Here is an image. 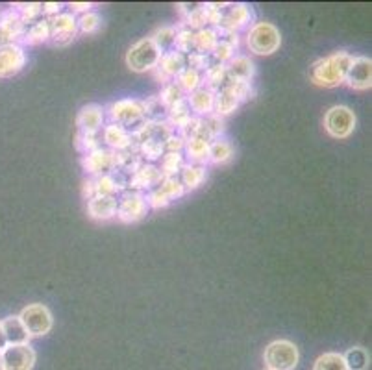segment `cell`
I'll use <instances>...</instances> for the list:
<instances>
[{
	"mask_svg": "<svg viewBox=\"0 0 372 370\" xmlns=\"http://www.w3.org/2000/svg\"><path fill=\"white\" fill-rule=\"evenodd\" d=\"M352 60H354V56H350L348 52H334L328 58L315 61L310 76H312V80L317 85L336 87V85L345 82Z\"/></svg>",
	"mask_w": 372,
	"mask_h": 370,
	"instance_id": "cell-1",
	"label": "cell"
},
{
	"mask_svg": "<svg viewBox=\"0 0 372 370\" xmlns=\"http://www.w3.org/2000/svg\"><path fill=\"white\" fill-rule=\"evenodd\" d=\"M246 45L257 56H270L280 49V30L270 23H256L246 34Z\"/></svg>",
	"mask_w": 372,
	"mask_h": 370,
	"instance_id": "cell-2",
	"label": "cell"
},
{
	"mask_svg": "<svg viewBox=\"0 0 372 370\" xmlns=\"http://www.w3.org/2000/svg\"><path fill=\"white\" fill-rule=\"evenodd\" d=\"M267 370H294L299 365V348L287 339L272 340L263 352Z\"/></svg>",
	"mask_w": 372,
	"mask_h": 370,
	"instance_id": "cell-3",
	"label": "cell"
},
{
	"mask_svg": "<svg viewBox=\"0 0 372 370\" xmlns=\"http://www.w3.org/2000/svg\"><path fill=\"white\" fill-rule=\"evenodd\" d=\"M159 60H161V52L154 45L150 37L141 39L135 45H132L126 54V65L130 71L134 73H148L158 67Z\"/></svg>",
	"mask_w": 372,
	"mask_h": 370,
	"instance_id": "cell-4",
	"label": "cell"
},
{
	"mask_svg": "<svg viewBox=\"0 0 372 370\" xmlns=\"http://www.w3.org/2000/svg\"><path fill=\"white\" fill-rule=\"evenodd\" d=\"M108 115H110V121L113 124H119V126L126 128V130H132L135 132L141 124H145L147 119H145V111H143V106L137 100H132V98H126V100H119V102H113L108 108Z\"/></svg>",
	"mask_w": 372,
	"mask_h": 370,
	"instance_id": "cell-5",
	"label": "cell"
},
{
	"mask_svg": "<svg viewBox=\"0 0 372 370\" xmlns=\"http://www.w3.org/2000/svg\"><path fill=\"white\" fill-rule=\"evenodd\" d=\"M147 196L139 191H122L121 196L117 198V219L124 224H132L137 220L145 219L148 213Z\"/></svg>",
	"mask_w": 372,
	"mask_h": 370,
	"instance_id": "cell-6",
	"label": "cell"
},
{
	"mask_svg": "<svg viewBox=\"0 0 372 370\" xmlns=\"http://www.w3.org/2000/svg\"><path fill=\"white\" fill-rule=\"evenodd\" d=\"M23 326L28 332L30 337H39V335H47L52 329V313L43 303H30L19 315Z\"/></svg>",
	"mask_w": 372,
	"mask_h": 370,
	"instance_id": "cell-7",
	"label": "cell"
},
{
	"mask_svg": "<svg viewBox=\"0 0 372 370\" xmlns=\"http://www.w3.org/2000/svg\"><path fill=\"white\" fill-rule=\"evenodd\" d=\"M324 128L332 137L336 139H347L354 132L356 115L354 111L347 106H334L329 108L324 117Z\"/></svg>",
	"mask_w": 372,
	"mask_h": 370,
	"instance_id": "cell-8",
	"label": "cell"
},
{
	"mask_svg": "<svg viewBox=\"0 0 372 370\" xmlns=\"http://www.w3.org/2000/svg\"><path fill=\"white\" fill-rule=\"evenodd\" d=\"M0 356L4 370H32L36 365V352L30 345H8Z\"/></svg>",
	"mask_w": 372,
	"mask_h": 370,
	"instance_id": "cell-9",
	"label": "cell"
},
{
	"mask_svg": "<svg viewBox=\"0 0 372 370\" xmlns=\"http://www.w3.org/2000/svg\"><path fill=\"white\" fill-rule=\"evenodd\" d=\"M82 163H84V169L89 174H97V176L110 174L111 170L117 169V154L110 148L98 146L95 150L87 152Z\"/></svg>",
	"mask_w": 372,
	"mask_h": 370,
	"instance_id": "cell-10",
	"label": "cell"
},
{
	"mask_svg": "<svg viewBox=\"0 0 372 370\" xmlns=\"http://www.w3.org/2000/svg\"><path fill=\"white\" fill-rule=\"evenodd\" d=\"M26 54L25 49L17 43H8L0 47V78H8L17 74L25 67Z\"/></svg>",
	"mask_w": 372,
	"mask_h": 370,
	"instance_id": "cell-11",
	"label": "cell"
},
{
	"mask_svg": "<svg viewBox=\"0 0 372 370\" xmlns=\"http://www.w3.org/2000/svg\"><path fill=\"white\" fill-rule=\"evenodd\" d=\"M352 89H371L372 85V61L371 58L365 56H358L352 60L350 67H348L347 78H345Z\"/></svg>",
	"mask_w": 372,
	"mask_h": 370,
	"instance_id": "cell-12",
	"label": "cell"
},
{
	"mask_svg": "<svg viewBox=\"0 0 372 370\" xmlns=\"http://www.w3.org/2000/svg\"><path fill=\"white\" fill-rule=\"evenodd\" d=\"M50 28H52L50 37L58 47H65L69 43H73L76 34H78L74 13H60L54 19H50Z\"/></svg>",
	"mask_w": 372,
	"mask_h": 370,
	"instance_id": "cell-13",
	"label": "cell"
},
{
	"mask_svg": "<svg viewBox=\"0 0 372 370\" xmlns=\"http://www.w3.org/2000/svg\"><path fill=\"white\" fill-rule=\"evenodd\" d=\"M104 108L98 104H87L80 110L76 117V126L80 128V134L86 135H97L102 126H104Z\"/></svg>",
	"mask_w": 372,
	"mask_h": 370,
	"instance_id": "cell-14",
	"label": "cell"
},
{
	"mask_svg": "<svg viewBox=\"0 0 372 370\" xmlns=\"http://www.w3.org/2000/svg\"><path fill=\"white\" fill-rule=\"evenodd\" d=\"M252 17H254V12H252L251 6H246V4H228L224 10V15H222V21H220V28L224 32L237 34L241 28L251 25Z\"/></svg>",
	"mask_w": 372,
	"mask_h": 370,
	"instance_id": "cell-15",
	"label": "cell"
},
{
	"mask_svg": "<svg viewBox=\"0 0 372 370\" xmlns=\"http://www.w3.org/2000/svg\"><path fill=\"white\" fill-rule=\"evenodd\" d=\"M163 182V174H161V170L152 163L147 165H141L139 169L135 170L134 176L130 180L128 187L130 191H139L143 193L145 189H152L156 185Z\"/></svg>",
	"mask_w": 372,
	"mask_h": 370,
	"instance_id": "cell-16",
	"label": "cell"
},
{
	"mask_svg": "<svg viewBox=\"0 0 372 370\" xmlns=\"http://www.w3.org/2000/svg\"><path fill=\"white\" fill-rule=\"evenodd\" d=\"M102 137H104L106 145L110 146V150L113 152L130 150L132 145H134L132 132H128L126 128L119 126V124H113V122H110L108 126H104Z\"/></svg>",
	"mask_w": 372,
	"mask_h": 370,
	"instance_id": "cell-17",
	"label": "cell"
},
{
	"mask_svg": "<svg viewBox=\"0 0 372 370\" xmlns=\"http://www.w3.org/2000/svg\"><path fill=\"white\" fill-rule=\"evenodd\" d=\"M87 213L95 220H110L117 217V196H93L87 202Z\"/></svg>",
	"mask_w": 372,
	"mask_h": 370,
	"instance_id": "cell-18",
	"label": "cell"
},
{
	"mask_svg": "<svg viewBox=\"0 0 372 370\" xmlns=\"http://www.w3.org/2000/svg\"><path fill=\"white\" fill-rule=\"evenodd\" d=\"M187 104H189V110L195 111L196 115L208 117L213 113V104H215V93L206 89V87H198L196 91L189 93L185 97Z\"/></svg>",
	"mask_w": 372,
	"mask_h": 370,
	"instance_id": "cell-19",
	"label": "cell"
},
{
	"mask_svg": "<svg viewBox=\"0 0 372 370\" xmlns=\"http://www.w3.org/2000/svg\"><path fill=\"white\" fill-rule=\"evenodd\" d=\"M0 326H2V332H4L8 345H28L30 335H28V332L25 329L19 316H6L4 321H0Z\"/></svg>",
	"mask_w": 372,
	"mask_h": 370,
	"instance_id": "cell-20",
	"label": "cell"
},
{
	"mask_svg": "<svg viewBox=\"0 0 372 370\" xmlns=\"http://www.w3.org/2000/svg\"><path fill=\"white\" fill-rule=\"evenodd\" d=\"M187 67V63H185V56L182 52H178V50H169V52H165L161 54V60L158 63V71L159 74H163L165 78H176L178 74L182 73L183 69Z\"/></svg>",
	"mask_w": 372,
	"mask_h": 370,
	"instance_id": "cell-21",
	"label": "cell"
},
{
	"mask_svg": "<svg viewBox=\"0 0 372 370\" xmlns=\"http://www.w3.org/2000/svg\"><path fill=\"white\" fill-rule=\"evenodd\" d=\"M226 71H228V78L239 80V82H251L254 73H256L254 63L246 56H233L232 60L228 61Z\"/></svg>",
	"mask_w": 372,
	"mask_h": 370,
	"instance_id": "cell-22",
	"label": "cell"
},
{
	"mask_svg": "<svg viewBox=\"0 0 372 370\" xmlns=\"http://www.w3.org/2000/svg\"><path fill=\"white\" fill-rule=\"evenodd\" d=\"M0 32L6 36L8 41L15 43L19 37L25 36L26 25L23 23V19L19 17V13L15 10H10L0 19Z\"/></svg>",
	"mask_w": 372,
	"mask_h": 370,
	"instance_id": "cell-23",
	"label": "cell"
},
{
	"mask_svg": "<svg viewBox=\"0 0 372 370\" xmlns=\"http://www.w3.org/2000/svg\"><path fill=\"white\" fill-rule=\"evenodd\" d=\"M239 104H241V100L237 98V95L228 87V85H224V87H220L219 91L215 93V104H213V111L215 115H230V113H233V111L237 110Z\"/></svg>",
	"mask_w": 372,
	"mask_h": 370,
	"instance_id": "cell-24",
	"label": "cell"
},
{
	"mask_svg": "<svg viewBox=\"0 0 372 370\" xmlns=\"http://www.w3.org/2000/svg\"><path fill=\"white\" fill-rule=\"evenodd\" d=\"M183 150H185V156L189 159V163L193 165L208 163L209 141L202 139V137H191V139H185Z\"/></svg>",
	"mask_w": 372,
	"mask_h": 370,
	"instance_id": "cell-25",
	"label": "cell"
},
{
	"mask_svg": "<svg viewBox=\"0 0 372 370\" xmlns=\"http://www.w3.org/2000/svg\"><path fill=\"white\" fill-rule=\"evenodd\" d=\"M182 178H180V182H182L183 189L187 191H193V189H198L202 183L206 182V178H208V170L204 165H193V163H185V167L182 169Z\"/></svg>",
	"mask_w": 372,
	"mask_h": 370,
	"instance_id": "cell-26",
	"label": "cell"
},
{
	"mask_svg": "<svg viewBox=\"0 0 372 370\" xmlns=\"http://www.w3.org/2000/svg\"><path fill=\"white\" fill-rule=\"evenodd\" d=\"M219 43V32L213 30V28H200V30L195 32V50L193 52H198V54H211Z\"/></svg>",
	"mask_w": 372,
	"mask_h": 370,
	"instance_id": "cell-27",
	"label": "cell"
},
{
	"mask_svg": "<svg viewBox=\"0 0 372 370\" xmlns=\"http://www.w3.org/2000/svg\"><path fill=\"white\" fill-rule=\"evenodd\" d=\"M52 36V28H50V19H39L34 25L25 32L23 41L28 45H39V43L49 41Z\"/></svg>",
	"mask_w": 372,
	"mask_h": 370,
	"instance_id": "cell-28",
	"label": "cell"
},
{
	"mask_svg": "<svg viewBox=\"0 0 372 370\" xmlns=\"http://www.w3.org/2000/svg\"><path fill=\"white\" fill-rule=\"evenodd\" d=\"M233 158V146L224 139H215L213 143H209L208 161L213 165L228 163Z\"/></svg>",
	"mask_w": 372,
	"mask_h": 370,
	"instance_id": "cell-29",
	"label": "cell"
},
{
	"mask_svg": "<svg viewBox=\"0 0 372 370\" xmlns=\"http://www.w3.org/2000/svg\"><path fill=\"white\" fill-rule=\"evenodd\" d=\"M185 167V158L182 156V152H167L161 158V174L163 178H176V174L182 172Z\"/></svg>",
	"mask_w": 372,
	"mask_h": 370,
	"instance_id": "cell-30",
	"label": "cell"
},
{
	"mask_svg": "<svg viewBox=\"0 0 372 370\" xmlns=\"http://www.w3.org/2000/svg\"><path fill=\"white\" fill-rule=\"evenodd\" d=\"M226 82H228V71H226V65L213 63V65L206 71L204 84H206V89H209V91L217 93L220 87H224Z\"/></svg>",
	"mask_w": 372,
	"mask_h": 370,
	"instance_id": "cell-31",
	"label": "cell"
},
{
	"mask_svg": "<svg viewBox=\"0 0 372 370\" xmlns=\"http://www.w3.org/2000/svg\"><path fill=\"white\" fill-rule=\"evenodd\" d=\"M176 34H178V30L174 28V26H163V28H159V30L156 32L150 39H152L154 45L158 47L159 52L165 54V52H169V50L174 49Z\"/></svg>",
	"mask_w": 372,
	"mask_h": 370,
	"instance_id": "cell-32",
	"label": "cell"
},
{
	"mask_svg": "<svg viewBox=\"0 0 372 370\" xmlns=\"http://www.w3.org/2000/svg\"><path fill=\"white\" fill-rule=\"evenodd\" d=\"M176 84L183 91V95H185V93L189 95V93L196 91L198 87H202V74L193 71V69L185 67L182 73L176 76Z\"/></svg>",
	"mask_w": 372,
	"mask_h": 370,
	"instance_id": "cell-33",
	"label": "cell"
},
{
	"mask_svg": "<svg viewBox=\"0 0 372 370\" xmlns=\"http://www.w3.org/2000/svg\"><path fill=\"white\" fill-rule=\"evenodd\" d=\"M345 363H347L348 370H367L369 367V352H367L365 348H361V346H354V348H350L345 356Z\"/></svg>",
	"mask_w": 372,
	"mask_h": 370,
	"instance_id": "cell-34",
	"label": "cell"
},
{
	"mask_svg": "<svg viewBox=\"0 0 372 370\" xmlns=\"http://www.w3.org/2000/svg\"><path fill=\"white\" fill-rule=\"evenodd\" d=\"M313 370H348V367L347 363H345L342 354L326 352L315 361Z\"/></svg>",
	"mask_w": 372,
	"mask_h": 370,
	"instance_id": "cell-35",
	"label": "cell"
},
{
	"mask_svg": "<svg viewBox=\"0 0 372 370\" xmlns=\"http://www.w3.org/2000/svg\"><path fill=\"white\" fill-rule=\"evenodd\" d=\"M167 117H169V122H171L174 128L182 126L183 122L193 117L191 115L189 104H187V100H185V98H182V100H178L176 104H172L171 108L167 110Z\"/></svg>",
	"mask_w": 372,
	"mask_h": 370,
	"instance_id": "cell-36",
	"label": "cell"
},
{
	"mask_svg": "<svg viewBox=\"0 0 372 370\" xmlns=\"http://www.w3.org/2000/svg\"><path fill=\"white\" fill-rule=\"evenodd\" d=\"M143 106V111H145V119L148 122H161L165 121V117H167V108H165L159 97H152L148 98L147 102H141Z\"/></svg>",
	"mask_w": 372,
	"mask_h": 370,
	"instance_id": "cell-37",
	"label": "cell"
},
{
	"mask_svg": "<svg viewBox=\"0 0 372 370\" xmlns=\"http://www.w3.org/2000/svg\"><path fill=\"white\" fill-rule=\"evenodd\" d=\"M156 189H158L159 193L163 194L169 202L178 200V198H182L183 194H185V189H183L182 182H180L178 178H163V182L159 183Z\"/></svg>",
	"mask_w": 372,
	"mask_h": 370,
	"instance_id": "cell-38",
	"label": "cell"
},
{
	"mask_svg": "<svg viewBox=\"0 0 372 370\" xmlns=\"http://www.w3.org/2000/svg\"><path fill=\"white\" fill-rule=\"evenodd\" d=\"M139 152L141 156L148 161H158V159L163 158L165 145L158 139H147L139 143Z\"/></svg>",
	"mask_w": 372,
	"mask_h": 370,
	"instance_id": "cell-39",
	"label": "cell"
},
{
	"mask_svg": "<svg viewBox=\"0 0 372 370\" xmlns=\"http://www.w3.org/2000/svg\"><path fill=\"white\" fill-rule=\"evenodd\" d=\"M174 50L182 52L183 56L191 54L195 50V32L191 28H185V30H178L176 41H174Z\"/></svg>",
	"mask_w": 372,
	"mask_h": 370,
	"instance_id": "cell-40",
	"label": "cell"
},
{
	"mask_svg": "<svg viewBox=\"0 0 372 370\" xmlns=\"http://www.w3.org/2000/svg\"><path fill=\"white\" fill-rule=\"evenodd\" d=\"M76 26L82 34H93V32L98 30L100 26V15L97 12H86L82 13L78 19H76Z\"/></svg>",
	"mask_w": 372,
	"mask_h": 370,
	"instance_id": "cell-41",
	"label": "cell"
},
{
	"mask_svg": "<svg viewBox=\"0 0 372 370\" xmlns=\"http://www.w3.org/2000/svg\"><path fill=\"white\" fill-rule=\"evenodd\" d=\"M183 97V91L178 87L176 82H169V84L165 85L163 91H161V95H159V100H161V104H163L165 108L169 110L172 104H176L178 100H182Z\"/></svg>",
	"mask_w": 372,
	"mask_h": 370,
	"instance_id": "cell-42",
	"label": "cell"
},
{
	"mask_svg": "<svg viewBox=\"0 0 372 370\" xmlns=\"http://www.w3.org/2000/svg\"><path fill=\"white\" fill-rule=\"evenodd\" d=\"M19 17L23 19V23H36L39 21V15L43 13V4H17Z\"/></svg>",
	"mask_w": 372,
	"mask_h": 370,
	"instance_id": "cell-43",
	"label": "cell"
},
{
	"mask_svg": "<svg viewBox=\"0 0 372 370\" xmlns=\"http://www.w3.org/2000/svg\"><path fill=\"white\" fill-rule=\"evenodd\" d=\"M185 63H187V67L196 71V73H200V71H208L213 63L209 61L208 54H198V52H191L189 56H185Z\"/></svg>",
	"mask_w": 372,
	"mask_h": 370,
	"instance_id": "cell-44",
	"label": "cell"
},
{
	"mask_svg": "<svg viewBox=\"0 0 372 370\" xmlns=\"http://www.w3.org/2000/svg\"><path fill=\"white\" fill-rule=\"evenodd\" d=\"M165 148L169 152H182L183 150V145H185V139H183L180 134H172L169 139L163 143Z\"/></svg>",
	"mask_w": 372,
	"mask_h": 370,
	"instance_id": "cell-45",
	"label": "cell"
},
{
	"mask_svg": "<svg viewBox=\"0 0 372 370\" xmlns=\"http://www.w3.org/2000/svg\"><path fill=\"white\" fill-rule=\"evenodd\" d=\"M61 8H63V4H56V2L43 4V13L45 15H60Z\"/></svg>",
	"mask_w": 372,
	"mask_h": 370,
	"instance_id": "cell-46",
	"label": "cell"
},
{
	"mask_svg": "<svg viewBox=\"0 0 372 370\" xmlns=\"http://www.w3.org/2000/svg\"><path fill=\"white\" fill-rule=\"evenodd\" d=\"M91 8H93V4H86V2H84V4H76V2L71 4V10H73V12L86 13V12H91Z\"/></svg>",
	"mask_w": 372,
	"mask_h": 370,
	"instance_id": "cell-47",
	"label": "cell"
},
{
	"mask_svg": "<svg viewBox=\"0 0 372 370\" xmlns=\"http://www.w3.org/2000/svg\"><path fill=\"white\" fill-rule=\"evenodd\" d=\"M6 346H8L6 337H4V332H2V326H0V352H2V350H4Z\"/></svg>",
	"mask_w": 372,
	"mask_h": 370,
	"instance_id": "cell-48",
	"label": "cell"
},
{
	"mask_svg": "<svg viewBox=\"0 0 372 370\" xmlns=\"http://www.w3.org/2000/svg\"><path fill=\"white\" fill-rule=\"evenodd\" d=\"M0 370H4V365H2V356H0Z\"/></svg>",
	"mask_w": 372,
	"mask_h": 370,
	"instance_id": "cell-49",
	"label": "cell"
}]
</instances>
